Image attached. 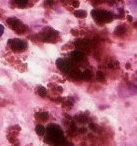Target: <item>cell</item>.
<instances>
[{"mask_svg": "<svg viewBox=\"0 0 137 146\" xmlns=\"http://www.w3.org/2000/svg\"><path fill=\"white\" fill-rule=\"evenodd\" d=\"M7 24L9 25V27L11 29L15 30L19 34L25 32V30H26V27L22 24V22L19 19L15 18V17H10V18L7 19Z\"/></svg>", "mask_w": 137, "mask_h": 146, "instance_id": "6da1fadb", "label": "cell"}, {"mask_svg": "<svg viewBox=\"0 0 137 146\" xmlns=\"http://www.w3.org/2000/svg\"><path fill=\"white\" fill-rule=\"evenodd\" d=\"M91 14L94 17L95 20L99 23L108 22V21L111 20V17H112V15L110 13L104 10H93Z\"/></svg>", "mask_w": 137, "mask_h": 146, "instance_id": "7a4b0ae2", "label": "cell"}, {"mask_svg": "<svg viewBox=\"0 0 137 146\" xmlns=\"http://www.w3.org/2000/svg\"><path fill=\"white\" fill-rule=\"evenodd\" d=\"M9 45H10L11 49L13 51H23L24 49H26V42L24 40H20V39H12L9 41Z\"/></svg>", "mask_w": 137, "mask_h": 146, "instance_id": "3957f363", "label": "cell"}, {"mask_svg": "<svg viewBox=\"0 0 137 146\" xmlns=\"http://www.w3.org/2000/svg\"><path fill=\"white\" fill-rule=\"evenodd\" d=\"M57 66L62 72L69 73L72 69H71V63L66 59H58L57 60Z\"/></svg>", "mask_w": 137, "mask_h": 146, "instance_id": "277c9868", "label": "cell"}, {"mask_svg": "<svg viewBox=\"0 0 137 146\" xmlns=\"http://www.w3.org/2000/svg\"><path fill=\"white\" fill-rule=\"evenodd\" d=\"M75 46L78 49H82V50H89L91 47V43L86 39H79V40L75 41Z\"/></svg>", "mask_w": 137, "mask_h": 146, "instance_id": "5b68a950", "label": "cell"}, {"mask_svg": "<svg viewBox=\"0 0 137 146\" xmlns=\"http://www.w3.org/2000/svg\"><path fill=\"white\" fill-rule=\"evenodd\" d=\"M71 57H72L73 60H75L76 62H79V61H82L83 58H84V55L81 51H74V52L71 54Z\"/></svg>", "mask_w": 137, "mask_h": 146, "instance_id": "8992f818", "label": "cell"}, {"mask_svg": "<svg viewBox=\"0 0 137 146\" xmlns=\"http://www.w3.org/2000/svg\"><path fill=\"white\" fill-rule=\"evenodd\" d=\"M42 35H43V39H44L45 41H52V40H54V36H56V32H54L53 33V30H50V32H44V33H42Z\"/></svg>", "mask_w": 137, "mask_h": 146, "instance_id": "52a82bcc", "label": "cell"}, {"mask_svg": "<svg viewBox=\"0 0 137 146\" xmlns=\"http://www.w3.org/2000/svg\"><path fill=\"white\" fill-rule=\"evenodd\" d=\"M35 117L39 120V121H45V120L48 119V114L46 112H39L35 115Z\"/></svg>", "mask_w": 137, "mask_h": 146, "instance_id": "ba28073f", "label": "cell"}, {"mask_svg": "<svg viewBox=\"0 0 137 146\" xmlns=\"http://www.w3.org/2000/svg\"><path fill=\"white\" fill-rule=\"evenodd\" d=\"M13 1H14V3L17 6L21 7V8L27 6V4H28V0H13Z\"/></svg>", "mask_w": 137, "mask_h": 146, "instance_id": "9c48e42d", "label": "cell"}, {"mask_svg": "<svg viewBox=\"0 0 137 146\" xmlns=\"http://www.w3.org/2000/svg\"><path fill=\"white\" fill-rule=\"evenodd\" d=\"M81 77H82L83 79H85V80L91 79V78H92V72H91V71H89V70H85L84 72L81 73Z\"/></svg>", "mask_w": 137, "mask_h": 146, "instance_id": "30bf717a", "label": "cell"}, {"mask_svg": "<svg viewBox=\"0 0 137 146\" xmlns=\"http://www.w3.org/2000/svg\"><path fill=\"white\" fill-rule=\"evenodd\" d=\"M45 127L43 125H41V124H39V125H37L36 126V133L38 134V135H40V136H42V135H44V133H45Z\"/></svg>", "mask_w": 137, "mask_h": 146, "instance_id": "8fae6325", "label": "cell"}, {"mask_svg": "<svg viewBox=\"0 0 137 146\" xmlns=\"http://www.w3.org/2000/svg\"><path fill=\"white\" fill-rule=\"evenodd\" d=\"M74 15L76 17H78V18H85V17H86V15H87V13L85 12V11H83V10H77V11H75V12H74Z\"/></svg>", "mask_w": 137, "mask_h": 146, "instance_id": "7c38bea8", "label": "cell"}, {"mask_svg": "<svg viewBox=\"0 0 137 146\" xmlns=\"http://www.w3.org/2000/svg\"><path fill=\"white\" fill-rule=\"evenodd\" d=\"M38 94L40 96H42V97H44V96L46 95V89H45L44 87H40L38 89Z\"/></svg>", "mask_w": 137, "mask_h": 146, "instance_id": "4fadbf2b", "label": "cell"}, {"mask_svg": "<svg viewBox=\"0 0 137 146\" xmlns=\"http://www.w3.org/2000/svg\"><path fill=\"white\" fill-rule=\"evenodd\" d=\"M104 75H103V73L102 72H97V79L98 80H100V81H102V80H104Z\"/></svg>", "mask_w": 137, "mask_h": 146, "instance_id": "5bb4252c", "label": "cell"}, {"mask_svg": "<svg viewBox=\"0 0 137 146\" xmlns=\"http://www.w3.org/2000/svg\"><path fill=\"white\" fill-rule=\"evenodd\" d=\"M3 32H4V27H3V25L0 24V36L3 34Z\"/></svg>", "mask_w": 137, "mask_h": 146, "instance_id": "9a60e30c", "label": "cell"}]
</instances>
